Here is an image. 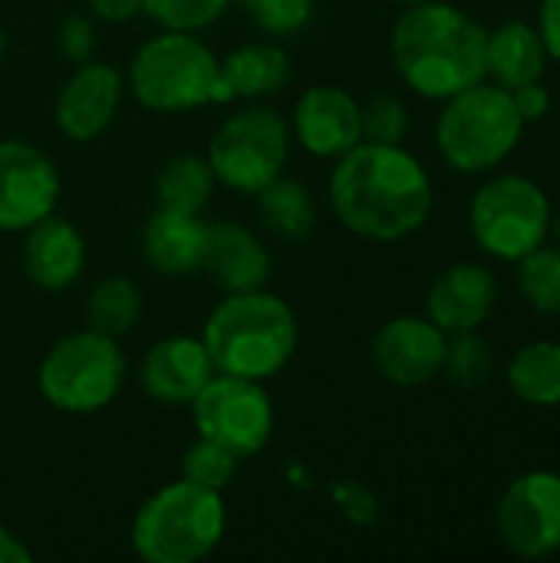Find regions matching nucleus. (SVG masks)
Masks as SVG:
<instances>
[{"label":"nucleus","instance_id":"nucleus-17","mask_svg":"<svg viewBox=\"0 0 560 563\" xmlns=\"http://www.w3.org/2000/svg\"><path fill=\"white\" fill-rule=\"evenodd\" d=\"M211 376L215 363L205 343L195 336L158 340L139 366V383L145 396L162 406H191V399L205 389Z\"/></svg>","mask_w":560,"mask_h":563},{"label":"nucleus","instance_id":"nucleus-40","mask_svg":"<svg viewBox=\"0 0 560 563\" xmlns=\"http://www.w3.org/2000/svg\"><path fill=\"white\" fill-rule=\"evenodd\" d=\"M399 3H406V7H409V3H422V0H399Z\"/></svg>","mask_w":560,"mask_h":563},{"label":"nucleus","instance_id":"nucleus-3","mask_svg":"<svg viewBox=\"0 0 560 563\" xmlns=\"http://www.w3.org/2000/svg\"><path fill=\"white\" fill-rule=\"evenodd\" d=\"M297 317L277 294L244 290L228 294L208 317L201 343L215 363V373L271 379L297 353Z\"/></svg>","mask_w":560,"mask_h":563},{"label":"nucleus","instance_id":"nucleus-26","mask_svg":"<svg viewBox=\"0 0 560 563\" xmlns=\"http://www.w3.org/2000/svg\"><path fill=\"white\" fill-rule=\"evenodd\" d=\"M142 317V294L129 277H106L86 297V327L106 336H125Z\"/></svg>","mask_w":560,"mask_h":563},{"label":"nucleus","instance_id":"nucleus-27","mask_svg":"<svg viewBox=\"0 0 560 563\" xmlns=\"http://www.w3.org/2000/svg\"><path fill=\"white\" fill-rule=\"evenodd\" d=\"M518 264V290L541 317H560V247L538 244Z\"/></svg>","mask_w":560,"mask_h":563},{"label":"nucleus","instance_id":"nucleus-37","mask_svg":"<svg viewBox=\"0 0 560 563\" xmlns=\"http://www.w3.org/2000/svg\"><path fill=\"white\" fill-rule=\"evenodd\" d=\"M0 563H33V551L7 528H0Z\"/></svg>","mask_w":560,"mask_h":563},{"label":"nucleus","instance_id":"nucleus-32","mask_svg":"<svg viewBox=\"0 0 560 563\" xmlns=\"http://www.w3.org/2000/svg\"><path fill=\"white\" fill-rule=\"evenodd\" d=\"M251 20L271 33V36H287L297 33L310 23L317 0H241Z\"/></svg>","mask_w":560,"mask_h":563},{"label":"nucleus","instance_id":"nucleus-30","mask_svg":"<svg viewBox=\"0 0 560 563\" xmlns=\"http://www.w3.org/2000/svg\"><path fill=\"white\" fill-rule=\"evenodd\" d=\"M360 129H363V142L399 145L409 132V109L399 96L380 92L360 106Z\"/></svg>","mask_w":560,"mask_h":563},{"label":"nucleus","instance_id":"nucleus-20","mask_svg":"<svg viewBox=\"0 0 560 563\" xmlns=\"http://www.w3.org/2000/svg\"><path fill=\"white\" fill-rule=\"evenodd\" d=\"M205 244L208 224L198 214L155 208V214L142 228V257L162 277H188L201 271Z\"/></svg>","mask_w":560,"mask_h":563},{"label":"nucleus","instance_id":"nucleus-25","mask_svg":"<svg viewBox=\"0 0 560 563\" xmlns=\"http://www.w3.org/2000/svg\"><path fill=\"white\" fill-rule=\"evenodd\" d=\"M257 211L264 228H271L284 241H304L317 228V201L307 185L277 175L257 195Z\"/></svg>","mask_w":560,"mask_h":563},{"label":"nucleus","instance_id":"nucleus-18","mask_svg":"<svg viewBox=\"0 0 560 563\" xmlns=\"http://www.w3.org/2000/svg\"><path fill=\"white\" fill-rule=\"evenodd\" d=\"M23 274L40 290H66L86 267V238L56 211L23 231Z\"/></svg>","mask_w":560,"mask_h":563},{"label":"nucleus","instance_id":"nucleus-4","mask_svg":"<svg viewBox=\"0 0 560 563\" xmlns=\"http://www.w3.org/2000/svg\"><path fill=\"white\" fill-rule=\"evenodd\" d=\"M228 511L221 492L178 478L158 488L132 521V548L145 563H198L221 544Z\"/></svg>","mask_w":560,"mask_h":563},{"label":"nucleus","instance_id":"nucleus-6","mask_svg":"<svg viewBox=\"0 0 560 563\" xmlns=\"http://www.w3.org/2000/svg\"><path fill=\"white\" fill-rule=\"evenodd\" d=\"M221 59L185 30L145 40L129 63V89L152 112H191L218 96Z\"/></svg>","mask_w":560,"mask_h":563},{"label":"nucleus","instance_id":"nucleus-28","mask_svg":"<svg viewBox=\"0 0 560 563\" xmlns=\"http://www.w3.org/2000/svg\"><path fill=\"white\" fill-rule=\"evenodd\" d=\"M495 369V356L492 346L475 333H452L446 343V360H442V373L459 386V389H479L485 386V379Z\"/></svg>","mask_w":560,"mask_h":563},{"label":"nucleus","instance_id":"nucleus-19","mask_svg":"<svg viewBox=\"0 0 560 563\" xmlns=\"http://www.w3.org/2000/svg\"><path fill=\"white\" fill-rule=\"evenodd\" d=\"M201 271H208V277L228 294L261 290L271 277V254L261 244V238L244 224L215 221L208 224Z\"/></svg>","mask_w":560,"mask_h":563},{"label":"nucleus","instance_id":"nucleus-33","mask_svg":"<svg viewBox=\"0 0 560 563\" xmlns=\"http://www.w3.org/2000/svg\"><path fill=\"white\" fill-rule=\"evenodd\" d=\"M56 46H59V53L69 63H76V66L86 63L92 56V49H96V26H92V20L83 16V13H69L59 23V30H56Z\"/></svg>","mask_w":560,"mask_h":563},{"label":"nucleus","instance_id":"nucleus-14","mask_svg":"<svg viewBox=\"0 0 560 563\" xmlns=\"http://www.w3.org/2000/svg\"><path fill=\"white\" fill-rule=\"evenodd\" d=\"M122 89L125 82L119 69H112L109 63H92V59L79 63L73 76L63 82V89L56 92L53 102L56 129L73 142L99 139L119 112Z\"/></svg>","mask_w":560,"mask_h":563},{"label":"nucleus","instance_id":"nucleus-9","mask_svg":"<svg viewBox=\"0 0 560 563\" xmlns=\"http://www.w3.org/2000/svg\"><path fill=\"white\" fill-rule=\"evenodd\" d=\"M287 155L290 122L267 106H251L228 115L208 139L205 152L215 181L241 195H257L267 188L284 172Z\"/></svg>","mask_w":560,"mask_h":563},{"label":"nucleus","instance_id":"nucleus-23","mask_svg":"<svg viewBox=\"0 0 560 563\" xmlns=\"http://www.w3.org/2000/svg\"><path fill=\"white\" fill-rule=\"evenodd\" d=\"M508 389L538 409L560 406V343L538 340L521 346L508 363Z\"/></svg>","mask_w":560,"mask_h":563},{"label":"nucleus","instance_id":"nucleus-5","mask_svg":"<svg viewBox=\"0 0 560 563\" xmlns=\"http://www.w3.org/2000/svg\"><path fill=\"white\" fill-rule=\"evenodd\" d=\"M525 125L512 89L482 79L446 99L436 122V142L455 172L482 175L498 168L518 148Z\"/></svg>","mask_w":560,"mask_h":563},{"label":"nucleus","instance_id":"nucleus-7","mask_svg":"<svg viewBox=\"0 0 560 563\" xmlns=\"http://www.w3.org/2000/svg\"><path fill=\"white\" fill-rule=\"evenodd\" d=\"M40 396L69 416L106 409L125 383V356L116 336L96 330L66 333L50 346L36 373Z\"/></svg>","mask_w":560,"mask_h":563},{"label":"nucleus","instance_id":"nucleus-1","mask_svg":"<svg viewBox=\"0 0 560 563\" xmlns=\"http://www.w3.org/2000/svg\"><path fill=\"white\" fill-rule=\"evenodd\" d=\"M330 208L366 241H403L429 221L432 178L403 145L360 142L337 158Z\"/></svg>","mask_w":560,"mask_h":563},{"label":"nucleus","instance_id":"nucleus-38","mask_svg":"<svg viewBox=\"0 0 560 563\" xmlns=\"http://www.w3.org/2000/svg\"><path fill=\"white\" fill-rule=\"evenodd\" d=\"M3 53H7V33H3V26H0V63H3Z\"/></svg>","mask_w":560,"mask_h":563},{"label":"nucleus","instance_id":"nucleus-10","mask_svg":"<svg viewBox=\"0 0 560 563\" xmlns=\"http://www.w3.org/2000/svg\"><path fill=\"white\" fill-rule=\"evenodd\" d=\"M191 419L201 439H211L248 459L274 435V402L257 379L215 373L191 399Z\"/></svg>","mask_w":560,"mask_h":563},{"label":"nucleus","instance_id":"nucleus-36","mask_svg":"<svg viewBox=\"0 0 560 563\" xmlns=\"http://www.w3.org/2000/svg\"><path fill=\"white\" fill-rule=\"evenodd\" d=\"M86 3H89L92 16H99L106 23H125L145 10V0H86Z\"/></svg>","mask_w":560,"mask_h":563},{"label":"nucleus","instance_id":"nucleus-24","mask_svg":"<svg viewBox=\"0 0 560 563\" xmlns=\"http://www.w3.org/2000/svg\"><path fill=\"white\" fill-rule=\"evenodd\" d=\"M215 172L201 155H175L158 168L155 178V201L165 211L201 214L215 195Z\"/></svg>","mask_w":560,"mask_h":563},{"label":"nucleus","instance_id":"nucleus-15","mask_svg":"<svg viewBox=\"0 0 560 563\" xmlns=\"http://www.w3.org/2000/svg\"><path fill=\"white\" fill-rule=\"evenodd\" d=\"M294 139L317 158H340L363 142L360 102L340 86H314L294 106Z\"/></svg>","mask_w":560,"mask_h":563},{"label":"nucleus","instance_id":"nucleus-11","mask_svg":"<svg viewBox=\"0 0 560 563\" xmlns=\"http://www.w3.org/2000/svg\"><path fill=\"white\" fill-rule=\"evenodd\" d=\"M498 534L515 558L545 561L560 551V475L525 472L518 475L495 515Z\"/></svg>","mask_w":560,"mask_h":563},{"label":"nucleus","instance_id":"nucleus-21","mask_svg":"<svg viewBox=\"0 0 560 563\" xmlns=\"http://www.w3.org/2000/svg\"><path fill=\"white\" fill-rule=\"evenodd\" d=\"M290 56L277 43H248L221 59L218 66V96L215 102L231 99H267L287 89Z\"/></svg>","mask_w":560,"mask_h":563},{"label":"nucleus","instance_id":"nucleus-29","mask_svg":"<svg viewBox=\"0 0 560 563\" xmlns=\"http://www.w3.org/2000/svg\"><path fill=\"white\" fill-rule=\"evenodd\" d=\"M238 455L228 452L224 445L211 442V439H198L185 455H182V478H188L191 485L211 488V492H224L238 472Z\"/></svg>","mask_w":560,"mask_h":563},{"label":"nucleus","instance_id":"nucleus-31","mask_svg":"<svg viewBox=\"0 0 560 563\" xmlns=\"http://www.w3.org/2000/svg\"><path fill=\"white\" fill-rule=\"evenodd\" d=\"M231 0H145V10L162 30H185L198 33L221 20Z\"/></svg>","mask_w":560,"mask_h":563},{"label":"nucleus","instance_id":"nucleus-12","mask_svg":"<svg viewBox=\"0 0 560 563\" xmlns=\"http://www.w3.org/2000/svg\"><path fill=\"white\" fill-rule=\"evenodd\" d=\"M59 201V172L30 142H0V231H26Z\"/></svg>","mask_w":560,"mask_h":563},{"label":"nucleus","instance_id":"nucleus-16","mask_svg":"<svg viewBox=\"0 0 560 563\" xmlns=\"http://www.w3.org/2000/svg\"><path fill=\"white\" fill-rule=\"evenodd\" d=\"M498 300V284L495 274L485 264L475 261H459L449 271L436 277L426 297V317L442 330V333H465L479 330Z\"/></svg>","mask_w":560,"mask_h":563},{"label":"nucleus","instance_id":"nucleus-13","mask_svg":"<svg viewBox=\"0 0 560 563\" xmlns=\"http://www.w3.org/2000/svg\"><path fill=\"white\" fill-rule=\"evenodd\" d=\"M446 343L449 333H442L429 317H393L376 330L370 356L386 383L413 389L442 373Z\"/></svg>","mask_w":560,"mask_h":563},{"label":"nucleus","instance_id":"nucleus-39","mask_svg":"<svg viewBox=\"0 0 560 563\" xmlns=\"http://www.w3.org/2000/svg\"><path fill=\"white\" fill-rule=\"evenodd\" d=\"M551 228H554V238H558V247H560V211H558V218L551 221Z\"/></svg>","mask_w":560,"mask_h":563},{"label":"nucleus","instance_id":"nucleus-34","mask_svg":"<svg viewBox=\"0 0 560 563\" xmlns=\"http://www.w3.org/2000/svg\"><path fill=\"white\" fill-rule=\"evenodd\" d=\"M512 96H515V106H518V112H521L525 122H538V119H545L548 109H551V96H548V89L541 86V79L512 89Z\"/></svg>","mask_w":560,"mask_h":563},{"label":"nucleus","instance_id":"nucleus-22","mask_svg":"<svg viewBox=\"0 0 560 563\" xmlns=\"http://www.w3.org/2000/svg\"><path fill=\"white\" fill-rule=\"evenodd\" d=\"M548 49L538 33V26L525 20L502 23L488 33L485 43V76H492L505 89H518L528 82H538L548 66Z\"/></svg>","mask_w":560,"mask_h":563},{"label":"nucleus","instance_id":"nucleus-35","mask_svg":"<svg viewBox=\"0 0 560 563\" xmlns=\"http://www.w3.org/2000/svg\"><path fill=\"white\" fill-rule=\"evenodd\" d=\"M538 33H541V40H545L548 56L560 63V0H541V10H538Z\"/></svg>","mask_w":560,"mask_h":563},{"label":"nucleus","instance_id":"nucleus-8","mask_svg":"<svg viewBox=\"0 0 560 563\" xmlns=\"http://www.w3.org/2000/svg\"><path fill=\"white\" fill-rule=\"evenodd\" d=\"M551 221L554 214L545 188L525 175L488 178L469 205V228L475 244L508 264L545 244Z\"/></svg>","mask_w":560,"mask_h":563},{"label":"nucleus","instance_id":"nucleus-2","mask_svg":"<svg viewBox=\"0 0 560 563\" xmlns=\"http://www.w3.org/2000/svg\"><path fill=\"white\" fill-rule=\"evenodd\" d=\"M485 43L488 30L465 10L422 0L409 3L393 23L389 56L413 92L446 102L485 79Z\"/></svg>","mask_w":560,"mask_h":563}]
</instances>
